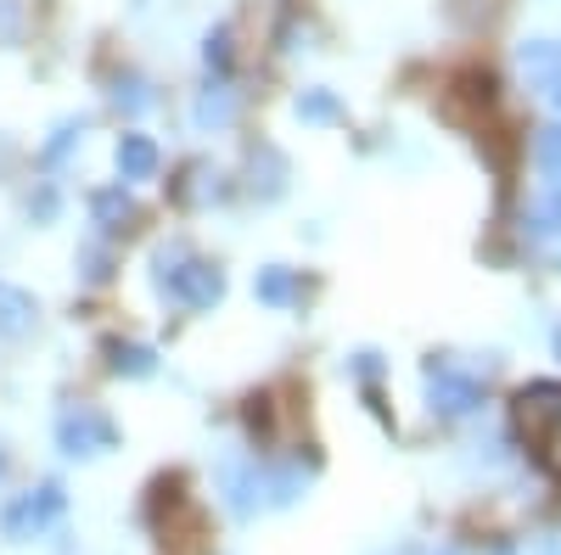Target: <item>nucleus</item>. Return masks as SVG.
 Returning <instances> with one entry per match:
<instances>
[{
	"mask_svg": "<svg viewBox=\"0 0 561 555\" xmlns=\"http://www.w3.org/2000/svg\"><path fill=\"white\" fill-rule=\"evenodd\" d=\"M135 197H129V185L118 180V185H96L90 192V219H96V230L102 236H118V230H129L135 224Z\"/></svg>",
	"mask_w": 561,
	"mask_h": 555,
	"instance_id": "9",
	"label": "nucleus"
},
{
	"mask_svg": "<svg viewBox=\"0 0 561 555\" xmlns=\"http://www.w3.org/2000/svg\"><path fill=\"white\" fill-rule=\"evenodd\" d=\"M354 370H359L365 382H370V377H382V354H370V348H365V354H354Z\"/></svg>",
	"mask_w": 561,
	"mask_h": 555,
	"instance_id": "23",
	"label": "nucleus"
},
{
	"mask_svg": "<svg viewBox=\"0 0 561 555\" xmlns=\"http://www.w3.org/2000/svg\"><path fill=\"white\" fill-rule=\"evenodd\" d=\"M494 555H517V550H494Z\"/></svg>",
	"mask_w": 561,
	"mask_h": 555,
	"instance_id": "26",
	"label": "nucleus"
},
{
	"mask_svg": "<svg viewBox=\"0 0 561 555\" xmlns=\"http://www.w3.org/2000/svg\"><path fill=\"white\" fill-rule=\"evenodd\" d=\"M421 388H427V409L444 415V421L478 415L483 398H489L472 370H460V365H449V359H427V365H421Z\"/></svg>",
	"mask_w": 561,
	"mask_h": 555,
	"instance_id": "3",
	"label": "nucleus"
},
{
	"mask_svg": "<svg viewBox=\"0 0 561 555\" xmlns=\"http://www.w3.org/2000/svg\"><path fill=\"white\" fill-rule=\"evenodd\" d=\"M253 298L270 303V309H287V303L304 298V275L287 269V264H264V269L253 275Z\"/></svg>",
	"mask_w": 561,
	"mask_h": 555,
	"instance_id": "11",
	"label": "nucleus"
},
{
	"mask_svg": "<svg viewBox=\"0 0 561 555\" xmlns=\"http://www.w3.org/2000/svg\"><path fill=\"white\" fill-rule=\"evenodd\" d=\"M152 287H158L169 303L203 314V309H214V303L225 298V269L208 264V258H192L185 247H158V253H152Z\"/></svg>",
	"mask_w": 561,
	"mask_h": 555,
	"instance_id": "1",
	"label": "nucleus"
},
{
	"mask_svg": "<svg viewBox=\"0 0 561 555\" xmlns=\"http://www.w3.org/2000/svg\"><path fill=\"white\" fill-rule=\"evenodd\" d=\"M0 39H18V0H0Z\"/></svg>",
	"mask_w": 561,
	"mask_h": 555,
	"instance_id": "22",
	"label": "nucleus"
},
{
	"mask_svg": "<svg viewBox=\"0 0 561 555\" xmlns=\"http://www.w3.org/2000/svg\"><path fill=\"white\" fill-rule=\"evenodd\" d=\"M203 62H208V73H230V28H208V39H203Z\"/></svg>",
	"mask_w": 561,
	"mask_h": 555,
	"instance_id": "20",
	"label": "nucleus"
},
{
	"mask_svg": "<svg viewBox=\"0 0 561 555\" xmlns=\"http://www.w3.org/2000/svg\"><path fill=\"white\" fill-rule=\"evenodd\" d=\"M39 320L34 292H23L18 281H0V337H28Z\"/></svg>",
	"mask_w": 561,
	"mask_h": 555,
	"instance_id": "12",
	"label": "nucleus"
},
{
	"mask_svg": "<svg viewBox=\"0 0 561 555\" xmlns=\"http://www.w3.org/2000/svg\"><path fill=\"white\" fill-rule=\"evenodd\" d=\"M230 118H237V90H230L225 79H214L203 96H197V107H192V124H197L203 135H214V129H225Z\"/></svg>",
	"mask_w": 561,
	"mask_h": 555,
	"instance_id": "13",
	"label": "nucleus"
},
{
	"mask_svg": "<svg viewBox=\"0 0 561 555\" xmlns=\"http://www.w3.org/2000/svg\"><path fill=\"white\" fill-rule=\"evenodd\" d=\"M28 219H34V224H51V219H57V192H51V185L28 192Z\"/></svg>",
	"mask_w": 561,
	"mask_h": 555,
	"instance_id": "21",
	"label": "nucleus"
},
{
	"mask_svg": "<svg viewBox=\"0 0 561 555\" xmlns=\"http://www.w3.org/2000/svg\"><path fill=\"white\" fill-rule=\"evenodd\" d=\"M107 370H113V377L140 382V377H152V370H158V348H147V343H107Z\"/></svg>",
	"mask_w": 561,
	"mask_h": 555,
	"instance_id": "14",
	"label": "nucleus"
},
{
	"mask_svg": "<svg viewBox=\"0 0 561 555\" xmlns=\"http://www.w3.org/2000/svg\"><path fill=\"white\" fill-rule=\"evenodd\" d=\"M113 107L129 113V118H140V113L158 107V90L140 79V73H118V79H113Z\"/></svg>",
	"mask_w": 561,
	"mask_h": 555,
	"instance_id": "15",
	"label": "nucleus"
},
{
	"mask_svg": "<svg viewBox=\"0 0 561 555\" xmlns=\"http://www.w3.org/2000/svg\"><path fill=\"white\" fill-rule=\"evenodd\" d=\"M287 180H293V163L280 158L275 147H253L248 152V192L259 203H280L287 197Z\"/></svg>",
	"mask_w": 561,
	"mask_h": 555,
	"instance_id": "8",
	"label": "nucleus"
},
{
	"mask_svg": "<svg viewBox=\"0 0 561 555\" xmlns=\"http://www.w3.org/2000/svg\"><path fill=\"white\" fill-rule=\"evenodd\" d=\"M438 555H460V550H438Z\"/></svg>",
	"mask_w": 561,
	"mask_h": 555,
	"instance_id": "27",
	"label": "nucleus"
},
{
	"mask_svg": "<svg viewBox=\"0 0 561 555\" xmlns=\"http://www.w3.org/2000/svg\"><path fill=\"white\" fill-rule=\"evenodd\" d=\"M293 113H298L304 124H337V118H343V102L332 96V90H304V96L293 102Z\"/></svg>",
	"mask_w": 561,
	"mask_h": 555,
	"instance_id": "17",
	"label": "nucleus"
},
{
	"mask_svg": "<svg viewBox=\"0 0 561 555\" xmlns=\"http://www.w3.org/2000/svg\"><path fill=\"white\" fill-rule=\"evenodd\" d=\"M550 555H561V550H550Z\"/></svg>",
	"mask_w": 561,
	"mask_h": 555,
	"instance_id": "28",
	"label": "nucleus"
},
{
	"mask_svg": "<svg viewBox=\"0 0 561 555\" xmlns=\"http://www.w3.org/2000/svg\"><path fill=\"white\" fill-rule=\"evenodd\" d=\"M73 264H79V275H84L90 287H107L113 281V247L107 242H84Z\"/></svg>",
	"mask_w": 561,
	"mask_h": 555,
	"instance_id": "18",
	"label": "nucleus"
},
{
	"mask_svg": "<svg viewBox=\"0 0 561 555\" xmlns=\"http://www.w3.org/2000/svg\"><path fill=\"white\" fill-rule=\"evenodd\" d=\"M84 129H90V118H84V113L62 118V124L51 129V141L39 147V163H45V169H57V163H62V158H68V152H73V147L84 141Z\"/></svg>",
	"mask_w": 561,
	"mask_h": 555,
	"instance_id": "16",
	"label": "nucleus"
},
{
	"mask_svg": "<svg viewBox=\"0 0 561 555\" xmlns=\"http://www.w3.org/2000/svg\"><path fill=\"white\" fill-rule=\"evenodd\" d=\"M113 163H118V180H124V185H135V180H158L163 152H158L152 135L129 129V135H118V141H113Z\"/></svg>",
	"mask_w": 561,
	"mask_h": 555,
	"instance_id": "7",
	"label": "nucleus"
},
{
	"mask_svg": "<svg viewBox=\"0 0 561 555\" xmlns=\"http://www.w3.org/2000/svg\"><path fill=\"white\" fill-rule=\"evenodd\" d=\"M556 354H561V326H556Z\"/></svg>",
	"mask_w": 561,
	"mask_h": 555,
	"instance_id": "25",
	"label": "nucleus"
},
{
	"mask_svg": "<svg viewBox=\"0 0 561 555\" xmlns=\"http://www.w3.org/2000/svg\"><path fill=\"white\" fill-rule=\"evenodd\" d=\"M517 73H523V84L534 90V96H545V107L561 124V45L556 39H528L517 51Z\"/></svg>",
	"mask_w": 561,
	"mask_h": 555,
	"instance_id": "6",
	"label": "nucleus"
},
{
	"mask_svg": "<svg viewBox=\"0 0 561 555\" xmlns=\"http://www.w3.org/2000/svg\"><path fill=\"white\" fill-rule=\"evenodd\" d=\"M523 230H528L534 247H545V253L561 264V185H550V192L528 208V224H523Z\"/></svg>",
	"mask_w": 561,
	"mask_h": 555,
	"instance_id": "10",
	"label": "nucleus"
},
{
	"mask_svg": "<svg viewBox=\"0 0 561 555\" xmlns=\"http://www.w3.org/2000/svg\"><path fill=\"white\" fill-rule=\"evenodd\" d=\"M517 432L539 466L561 483V382H528L517 393Z\"/></svg>",
	"mask_w": 561,
	"mask_h": 555,
	"instance_id": "2",
	"label": "nucleus"
},
{
	"mask_svg": "<svg viewBox=\"0 0 561 555\" xmlns=\"http://www.w3.org/2000/svg\"><path fill=\"white\" fill-rule=\"evenodd\" d=\"M57 449L68 460H96V454L118 449V421L96 404H68L57 415Z\"/></svg>",
	"mask_w": 561,
	"mask_h": 555,
	"instance_id": "4",
	"label": "nucleus"
},
{
	"mask_svg": "<svg viewBox=\"0 0 561 555\" xmlns=\"http://www.w3.org/2000/svg\"><path fill=\"white\" fill-rule=\"evenodd\" d=\"M62 505H68L62 483H39V488L7 499V511H0V533H7L12 544H34V539L51 533V522L62 517Z\"/></svg>",
	"mask_w": 561,
	"mask_h": 555,
	"instance_id": "5",
	"label": "nucleus"
},
{
	"mask_svg": "<svg viewBox=\"0 0 561 555\" xmlns=\"http://www.w3.org/2000/svg\"><path fill=\"white\" fill-rule=\"evenodd\" d=\"M0 477H7V454H0Z\"/></svg>",
	"mask_w": 561,
	"mask_h": 555,
	"instance_id": "24",
	"label": "nucleus"
},
{
	"mask_svg": "<svg viewBox=\"0 0 561 555\" xmlns=\"http://www.w3.org/2000/svg\"><path fill=\"white\" fill-rule=\"evenodd\" d=\"M534 158H539V174H545L550 185H561V124H545V129H539Z\"/></svg>",
	"mask_w": 561,
	"mask_h": 555,
	"instance_id": "19",
	"label": "nucleus"
}]
</instances>
